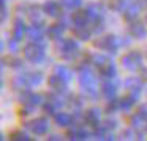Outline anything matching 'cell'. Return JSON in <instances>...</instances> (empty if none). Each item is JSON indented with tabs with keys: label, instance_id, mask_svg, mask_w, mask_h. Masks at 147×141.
Here are the masks:
<instances>
[{
	"label": "cell",
	"instance_id": "obj_1",
	"mask_svg": "<svg viewBox=\"0 0 147 141\" xmlns=\"http://www.w3.org/2000/svg\"><path fill=\"white\" fill-rule=\"evenodd\" d=\"M79 71H81L79 86H81V89H82L84 95H87L89 98L95 100L96 97H98V92H96V81H95L93 71L90 70V67L87 64L79 65Z\"/></svg>",
	"mask_w": 147,
	"mask_h": 141
},
{
	"label": "cell",
	"instance_id": "obj_2",
	"mask_svg": "<svg viewBox=\"0 0 147 141\" xmlns=\"http://www.w3.org/2000/svg\"><path fill=\"white\" fill-rule=\"evenodd\" d=\"M55 49L57 52L67 60H73L78 54H79V46L74 40L71 38H59L55 43Z\"/></svg>",
	"mask_w": 147,
	"mask_h": 141
},
{
	"label": "cell",
	"instance_id": "obj_3",
	"mask_svg": "<svg viewBox=\"0 0 147 141\" xmlns=\"http://www.w3.org/2000/svg\"><path fill=\"white\" fill-rule=\"evenodd\" d=\"M24 57L29 62H33V64H38L45 59V45L43 41H32L30 45H27L24 48Z\"/></svg>",
	"mask_w": 147,
	"mask_h": 141
},
{
	"label": "cell",
	"instance_id": "obj_4",
	"mask_svg": "<svg viewBox=\"0 0 147 141\" xmlns=\"http://www.w3.org/2000/svg\"><path fill=\"white\" fill-rule=\"evenodd\" d=\"M21 102H22V105H24L22 113H24V114H27V113H32L33 109H35L36 106L43 102V97L40 95V94L24 92L22 95H21Z\"/></svg>",
	"mask_w": 147,
	"mask_h": 141
},
{
	"label": "cell",
	"instance_id": "obj_5",
	"mask_svg": "<svg viewBox=\"0 0 147 141\" xmlns=\"http://www.w3.org/2000/svg\"><path fill=\"white\" fill-rule=\"evenodd\" d=\"M122 65H123L127 70H138V68L142 67V56H141L139 51H130L128 54H125L123 57H122Z\"/></svg>",
	"mask_w": 147,
	"mask_h": 141
},
{
	"label": "cell",
	"instance_id": "obj_6",
	"mask_svg": "<svg viewBox=\"0 0 147 141\" xmlns=\"http://www.w3.org/2000/svg\"><path fill=\"white\" fill-rule=\"evenodd\" d=\"M93 45L96 46L98 49H103V51H108L111 54H115L117 52V48H119V41L115 37L112 35H108V37H103V38H98L95 40Z\"/></svg>",
	"mask_w": 147,
	"mask_h": 141
},
{
	"label": "cell",
	"instance_id": "obj_7",
	"mask_svg": "<svg viewBox=\"0 0 147 141\" xmlns=\"http://www.w3.org/2000/svg\"><path fill=\"white\" fill-rule=\"evenodd\" d=\"M27 127H29L30 132H33V135H38V136H41V135H46L49 130V122L46 117H36L33 119V121H30L29 124H27Z\"/></svg>",
	"mask_w": 147,
	"mask_h": 141
},
{
	"label": "cell",
	"instance_id": "obj_8",
	"mask_svg": "<svg viewBox=\"0 0 147 141\" xmlns=\"http://www.w3.org/2000/svg\"><path fill=\"white\" fill-rule=\"evenodd\" d=\"M27 37H29L32 41H43V37H45V29H43V24H32L29 29L26 30Z\"/></svg>",
	"mask_w": 147,
	"mask_h": 141
},
{
	"label": "cell",
	"instance_id": "obj_9",
	"mask_svg": "<svg viewBox=\"0 0 147 141\" xmlns=\"http://www.w3.org/2000/svg\"><path fill=\"white\" fill-rule=\"evenodd\" d=\"M43 10H45L46 16H51V18H59L60 16V7L55 0H46L43 3Z\"/></svg>",
	"mask_w": 147,
	"mask_h": 141
},
{
	"label": "cell",
	"instance_id": "obj_10",
	"mask_svg": "<svg viewBox=\"0 0 147 141\" xmlns=\"http://www.w3.org/2000/svg\"><path fill=\"white\" fill-rule=\"evenodd\" d=\"M84 122H86L87 125H90V127L96 128L98 127V122H100V111L96 108L87 109L86 114H84Z\"/></svg>",
	"mask_w": 147,
	"mask_h": 141
},
{
	"label": "cell",
	"instance_id": "obj_11",
	"mask_svg": "<svg viewBox=\"0 0 147 141\" xmlns=\"http://www.w3.org/2000/svg\"><path fill=\"white\" fill-rule=\"evenodd\" d=\"M48 83H49V87L51 89H54V92H65V89H67V81L65 79H62L59 75H54V76H51L48 79Z\"/></svg>",
	"mask_w": 147,
	"mask_h": 141
},
{
	"label": "cell",
	"instance_id": "obj_12",
	"mask_svg": "<svg viewBox=\"0 0 147 141\" xmlns=\"http://www.w3.org/2000/svg\"><path fill=\"white\" fill-rule=\"evenodd\" d=\"M29 18H30V21H32V24H43V19H45V10L43 8H40V7H30L29 8Z\"/></svg>",
	"mask_w": 147,
	"mask_h": 141
},
{
	"label": "cell",
	"instance_id": "obj_13",
	"mask_svg": "<svg viewBox=\"0 0 147 141\" xmlns=\"http://www.w3.org/2000/svg\"><path fill=\"white\" fill-rule=\"evenodd\" d=\"M130 33H131V37H134L136 40H142V38H146L147 30H146V27H144L142 22H131L130 24Z\"/></svg>",
	"mask_w": 147,
	"mask_h": 141
},
{
	"label": "cell",
	"instance_id": "obj_14",
	"mask_svg": "<svg viewBox=\"0 0 147 141\" xmlns=\"http://www.w3.org/2000/svg\"><path fill=\"white\" fill-rule=\"evenodd\" d=\"M71 21H73L74 26H87V22L92 19H90V14L87 13V10H79L76 13H73Z\"/></svg>",
	"mask_w": 147,
	"mask_h": 141
},
{
	"label": "cell",
	"instance_id": "obj_15",
	"mask_svg": "<svg viewBox=\"0 0 147 141\" xmlns=\"http://www.w3.org/2000/svg\"><path fill=\"white\" fill-rule=\"evenodd\" d=\"M65 24L63 22H59V24H52V26H49V29H48V37L49 38H52V40H59V38H62V35H63V32H65Z\"/></svg>",
	"mask_w": 147,
	"mask_h": 141
},
{
	"label": "cell",
	"instance_id": "obj_16",
	"mask_svg": "<svg viewBox=\"0 0 147 141\" xmlns=\"http://www.w3.org/2000/svg\"><path fill=\"white\" fill-rule=\"evenodd\" d=\"M24 33H26V26H24V21L18 18V19L14 21V24H13V38L18 40V41H21V40H22V37H24Z\"/></svg>",
	"mask_w": 147,
	"mask_h": 141
},
{
	"label": "cell",
	"instance_id": "obj_17",
	"mask_svg": "<svg viewBox=\"0 0 147 141\" xmlns=\"http://www.w3.org/2000/svg\"><path fill=\"white\" fill-rule=\"evenodd\" d=\"M68 136H70L71 140H86L90 135H89V132L82 127H73V128L68 130Z\"/></svg>",
	"mask_w": 147,
	"mask_h": 141
},
{
	"label": "cell",
	"instance_id": "obj_18",
	"mask_svg": "<svg viewBox=\"0 0 147 141\" xmlns=\"http://www.w3.org/2000/svg\"><path fill=\"white\" fill-rule=\"evenodd\" d=\"M54 121L59 127H68L73 122V116L67 114V113H55L54 114Z\"/></svg>",
	"mask_w": 147,
	"mask_h": 141
},
{
	"label": "cell",
	"instance_id": "obj_19",
	"mask_svg": "<svg viewBox=\"0 0 147 141\" xmlns=\"http://www.w3.org/2000/svg\"><path fill=\"white\" fill-rule=\"evenodd\" d=\"M130 124H131V127H133L134 130H142V128L146 130L147 128V121L142 117V116L138 114V113L130 117Z\"/></svg>",
	"mask_w": 147,
	"mask_h": 141
},
{
	"label": "cell",
	"instance_id": "obj_20",
	"mask_svg": "<svg viewBox=\"0 0 147 141\" xmlns=\"http://www.w3.org/2000/svg\"><path fill=\"white\" fill-rule=\"evenodd\" d=\"M86 10H87V13L90 14V19H92V21L101 19V16H103V8H101V5H100V3H90L89 7L86 8Z\"/></svg>",
	"mask_w": 147,
	"mask_h": 141
},
{
	"label": "cell",
	"instance_id": "obj_21",
	"mask_svg": "<svg viewBox=\"0 0 147 141\" xmlns=\"http://www.w3.org/2000/svg\"><path fill=\"white\" fill-rule=\"evenodd\" d=\"M73 35L82 41H87L90 38V30L86 26H73Z\"/></svg>",
	"mask_w": 147,
	"mask_h": 141
},
{
	"label": "cell",
	"instance_id": "obj_22",
	"mask_svg": "<svg viewBox=\"0 0 147 141\" xmlns=\"http://www.w3.org/2000/svg\"><path fill=\"white\" fill-rule=\"evenodd\" d=\"M115 90H117V86H115L114 83H111V81H109V83H108V81H106V83H103L101 92H103V95H105L108 100H112V98H114Z\"/></svg>",
	"mask_w": 147,
	"mask_h": 141
},
{
	"label": "cell",
	"instance_id": "obj_23",
	"mask_svg": "<svg viewBox=\"0 0 147 141\" xmlns=\"http://www.w3.org/2000/svg\"><path fill=\"white\" fill-rule=\"evenodd\" d=\"M139 11H141V5L138 3H131L130 7L125 10V19L127 21H133V19H136L138 16H139Z\"/></svg>",
	"mask_w": 147,
	"mask_h": 141
},
{
	"label": "cell",
	"instance_id": "obj_24",
	"mask_svg": "<svg viewBox=\"0 0 147 141\" xmlns=\"http://www.w3.org/2000/svg\"><path fill=\"white\" fill-rule=\"evenodd\" d=\"M26 79H27V84L30 87H36L43 83V75L40 71H33V73H27L26 75Z\"/></svg>",
	"mask_w": 147,
	"mask_h": 141
},
{
	"label": "cell",
	"instance_id": "obj_25",
	"mask_svg": "<svg viewBox=\"0 0 147 141\" xmlns=\"http://www.w3.org/2000/svg\"><path fill=\"white\" fill-rule=\"evenodd\" d=\"M54 73L59 75V76H60L62 79H65L67 83H68V81H71V78H73L71 70L68 67H65V65H57V67L54 68Z\"/></svg>",
	"mask_w": 147,
	"mask_h": 141
},
{
	"label": "cell",
	"instance_id": "obj_26",
	"mask_svg": "<svg viewBox=\"0 0 147 141\" xmlns=\"http://www.w3.org/2000/svg\"><path fill=\"white\" fill-rule=\"evenodd\" d=\"M98 71H100V75H101L103 78H106V79H111V78L115 76V67H114V64H112V62H109L108 65L98 68Z\"/></svg>",
	"mask_w": 147,
	"mask_h": 141
},
{
	"label": "cell",
	"instance_id": "obj_27",
	"mask_svg": "<svg viewBox=\"0 0 147 141\" xmlns=\"http://www.w3.org/2000/svg\"><path fill=\"white\" fill-rule=\"evenodd\" d=\"M26 87H29V84H27V79H26V75L16 76V78L13 79V89L21 90V89H26Z\"/></svg>",
	"mask_w": 147,
	"mask_h": 141
},
{
	"label": "cell",
	"instance_id": "obj_28",
	"mask_svg": "<svg viewBox=\"0 0 147 141\" xmlns=\"http://www.w3.org/2000/svg\"><path fill=\"white\" fill-rule=\"evenodd\" d=\"M60 92H55V94H51V95H48V102H51L52 105L55 106V108H62V106L65 105V102H63V98H62L60 95H59Z\"/></svg>",
	"mask_w": 147,
	"mask_h": 141
},
{
	"label": "cell",
	"instance_id": "obj_29",
	"mask_svg": "<svg viewBox=\"0 0 147 141\" xmlns=\"http://www.w3.org/2000/svg\"><path fill=\"white\" fill-rule=\"evenodd\" d=\"M92 62H93V65H95L96 68H101V67H105V65H108L111 60H109L106 56L96 54V56H93V57H92Z\"/></svg>",
	"mask_w": 147,
	"mask_h": 141
},
{
	"label": "cell",
	"instance_id": "obj_30",
	"mask_svg": "<svg viewBox=\"0 0 147 141\" xmlns=\"http://www.w3.org/2000/svg\"><path fill=\"white\" fill-rule=\"evenodd\" d=\"M134 102H136V100H134L131 95H127V97H123V98L119 100V106H120V109L127 111V109H130L131 106H133V103H134Z\"/></svg>",
	"mask_w": 147,
	"mask_h": 141
},
{
	"label": "cell",
	"instance_id": "obj_31",
	"mask_svg": "<svg viewBox=\"0 0 147 141\" xmlns=\"http://www.w3.org/2000/svg\"><path fill=\"white\" fill-rule=\"evenodd\" d=\"M62 3H63V7H67L68 10H74V8H78L82 3V0H62Z\"/></svg>",
	"mask_w": 147,
	"mask_h": 141
},
{
	"label": "cell",
	"instance_id": "obj_32",
	"mask_svg": "<svg viewBox=\"0 0 147 141\" xmlns=\"http://www.w3.org/2000/svg\"><path fill=\"white\" fill-rule=\"evenodd\" d=\"M108 3H109V7H111L112 10L120 11L122 8H123V5H125V0H108Z\"/></svg>",
	"mask_w": 147,
	"mask_h": 141
},
{
	"label": "cell",
	"instance_id": "obj_33",
	"mask_svg": "<svg viewBox=\"0 0 147 141\" xmlns=\"http://www.w3.org/2000/svg\"><path fill=\"white\" fill-rule=\"evenodd\" d=\"M3 60L8 62V65H10V67H14V68H19L21 65H22V62H21L18 57H7V59H3Z\"/></svg>",
	"mask_w": 147,
	"mask_h": 141
},
{
	"label": "cell",
	"instance_id": "obj_34",
	"mask_svg": "<svg viewBox=\"0 0 147 141\" xmlns=\"http://www.w3.org/2000/svg\"><path fill=\"white\" fill-rule=\"evenodd\" d=\"M43 111H45L46 114H55V111H57V108H55V106L52 105L51 102H48V100H46L45 106H43Z\"/></svg>",
	"mask_w": 147,
	"mask_h": 141
},
{
	"label": "cell",
	"instance_id": "obj_35",
	"mask_svg": "<svg viewBox=\"0 0 147 141\" xmlns=\"http://www.w3.org/2000/svg\"><path fill=\"white\" fill-rule=\"evenodd\" d=\"M11 140H22V141H27V140H30L29 138V135L27 133H24V132H14V133H11Z\"/></svg>",
	"mask_w": 147,
	"mask_h": 141
},
{
	"label": "cell",
	"instance_id": "obj_36",
	"mask_svg": "<svg viewBox=\"0 0 147 141\" xmlns=\"http://www.w3.org/2000/svg\"><path fill=\"white\" fill-rule=\"evenodd\" d=\"M103 29H105V26H103V21H101V19L93 21V29H92L93 33H101Z\"/></svg>",
	"mask_w": 147,
	"mask_h": 141
},
{
	"label": "cell",
	"instance_id": "obj_37",
	"mask_svg": "<svg viewBox=\"0 0 147 141\" xmlns=\"http://www.w3.org/2000/svg\"><path fill=\"white\" fill-rule=\"evenodd\" d=\"M115 109H120V106H119V102H114V100H111V102L106 105V111H108L109 114H112Z\"/></svg>",
	"mask_w": 147,
	"mask_h": 141
},
{
	"label": "cell",
	"instance_id": "obj_38",
	"mask_svg": "<svg viewBox=\"0 0 147 141\" xmlns=\"http://www.w3.org/2000/svg\"><path fill=\"white\" fill-rule=\"evenodd\" d=\"M127 86H128V89H133V87H141V81L138 79V78H130V79H127Z\"/></svg>",
	"mask_w": 147,
	"mask_h": 141
},
{
	"label": "cell",
	"instance_id": "obj_39",
	"mask_svg": "<svg viewBox=\"0 0 147 141\" xmlns=\"http://www.w3.org/2000/svg\"><path fill=\"white\" fill-rule=\"evenodd\" d=\"M103 127H105L106 130H112V128L115 127V121H114V119H109L108 117L105 122H103Z\"/></svg>",
	"mask_w": 147,
	"mask_h": 141
},
{
	"label": "cell",
	"instance_id": "obj_40",
	"mask_svg": "<svg viewBox=\"0 0 147 141\" xmlns=\"http://www.w3.org/2000/svg\"><path fill=\"white\" fill-rule=\"evenodd\" d=\"M138 114L142 116V117L147 121V105H141L139 108H138Z\"/></svg>",
	"mask_w": 147,
	"mask_h": 141
},
{
	"label": "cell",
	"instance_id": "obj_41",
	"mask_svg": "<svg viewBox=\"0 0 147 141\" xmlns=\"http://www.w3.org/2000/svg\"><path fill=\"white\" fill-rule=\"evenodd\" d=\"M8 48L11 49V51H18V40H11V41H8Z\"/></svg>",
	"mask_w": 147,
	"mask_h": 141
},
{
	"label": "cell",
	"instance_id": "obj_42",
	"mask_svg": "<svg viewBox=\"0 0 147 141\" xmlns=\"http://www.w3.org/2000/svg\"><path fill=\"white\" fill-rule=\"evenodd\" d=\"M7 13L8 10H7V5H5V0H2V21L7 19Z\"/></svg>",
	"mask_w": 147,
	"mask_h": 141
},
{
	"label": "cell",
	"instance_id": "obj_43",
	"mask_svg": "<svg viewBox=\"0 0 147 141\" xmlns=\"http://www.w3.org/2000/svg\"><path fill=\"white\" fill-rule=\"evenodd\" d=\"M141 75H142V76H141L142 79H147V70H146V68H142V70H141Z\"/></svg>",
	"mask_w": 147,
	"mask_h": 141
},
{
	"label": "cell",
	"instance_id": "obj_44",
	"mask_svg": "<svg viewBox=\"0 0 147 141\" xmlns=\"http://www.w3.org/2000/svg\"><path fill=\"white\" fill-rule=\"evenodd\" d=\"M144 2H147V0H144Z\"/></svg>",
	"mask_w": 147,
	"mask_h": 141
},
{
	"label": "cell",
	"instance_id": "obj_45",
	"mask_svg": "<svg viewBox=\"0 0 147 141\" xmlns=\"http://www.w3.org/2000/svg\"><path fill=\"white\" fill-rule=\"evenodd\" d=\"M146 132H147V128H146Z\"/></svg>",
	"mask_w": 147,
	"mask_h": 141
}]
</instances>
